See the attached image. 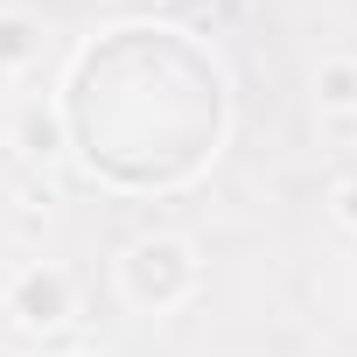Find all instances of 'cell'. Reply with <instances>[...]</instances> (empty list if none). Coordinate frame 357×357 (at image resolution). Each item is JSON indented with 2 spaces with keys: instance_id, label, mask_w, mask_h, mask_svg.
Instances as JSON below:
<instances>
[{
  "instance_id": "6da1fadb",
  "label": "cell",
  "mask_w": 357,
  "mask_h": 357,
  "mask_svg": "<svg viewBox=\"0 0 357 357\" xmlns=\"http://www.w3.org/2000/svg\"><path fill=\"white\" fill-rule=\"evenodd\" d=\"M119 294L126 308L140 315H168V308H183L197 294V252L190 238H175V231H147L119 252Z\"/></svg>"
},
{
  "instance_id": "7a4b0ae2",
  "label": "cell",
  "mask_w": 357,
  "mask_h": 357,
  "mask_svg": "<svg viewBox=\"0 0 357 357\" xmlns=\"http://www.w3.org/2000/svg\"><path fill=\"white\" fill-rule=\"evenodd\" d=\"M0 315L15 329H29V336H50V329H63L77 315V287H70L63 266H22L0 287Z\"/></svg>"
},
{
  "instance_id": "3957f363",
  "label": "cell",
  "mask_w": 357,
  "mask_h": 357,
  "mask_svg": "<svg viewBox=\"0 0 357 357\" xmlns=\"http://www.w3.org/2000/svg\"><path fill=\"white\" fill-rule=\"evenodd\" d=\"M315 112L322 119H357V56H322L315 63Z\"/></svg>"
},
{
  "instance_id": "277c9868",
  "label": "cell",
  "mask_w": 357,
  "mask_h": 357,
  "mask_svg": "<svg viewBox=\"0 0 357 357\" xmlns=\"http://www.w3.org/2000/svg\"><path fill=\"white\" fill-rule=\"evenodd\" d=\"M43 56V22L29 15V8H0V70H29Z\"/></svg>"
},
{
  "instance_id": "5b68a950",
  "label": "cell",
  "mask_w": 357,
  "mask_h": 357,
  "mask_svg": "<svg viewBox=\"0 0 357 357\" xmlns=\"http://www.w3.org/2000/svg\"><path fill=\"white\" fill-rule=\"evenodd\" d=\"M15 140H22L29 161H56V154H63V126H56V112H43V105H29V112L15 119Z\"/></svg>"
},
{
  "instance_id": "8992f818",
  "label": "cell",
  "mask_w": 357,
  "mask_h": 357,
  "mask_svg": "<svg viewBox=\"0 0 357 357\" xmlns=\"http://www.w3.org/2000/svg\"><path fill=\"white\" fill-rule=\"evenodd\" d=\"M329 211H336V225H343V231H357V175H343V183L329 190Z\"/></svg>"
},
{
  "instance_id": "52a82bcc",
  "label": "cell",
  "mask_w": 357,
  "mask_h": 357,
  "mask_svg": "<svg viewBox=\"0 0 357 357\" xmlns=\"http://www.w3.org/2000/svg\"><path fill=\"white\" fill-rule=\"evenodd\" d=\"M0 91H8V70H0Z\"/></svg>"
},
{
  "instance_id": "ba28073f",
  "label": "cell",
  "mask_w": 357,
  "mask_h": 357,
  "mask_svg": "<svg viewBox=\"0 0 357 357\" xmlns=\"http://www.w3.org/2000/svg\"><path fill=\"white\" fill-rule=\"evenodd\" d=\"M70 357H91V350H70Z\"/></svg>"
},
{
  "instance_id": "9c48e42d",
  "label": "cell",
  "mask_w": 357,
  "mask_h": 357,
  "mask_svg": "<svg viewBox=\"0 0 357 357\" xmlns=\"http://www.w3.org/2000/svg\"><path fill=\"white\" fill-rule=\"evenodd\" d=\"M0 357H8V350H0Z\"/></svg>"
}]
</instances>
